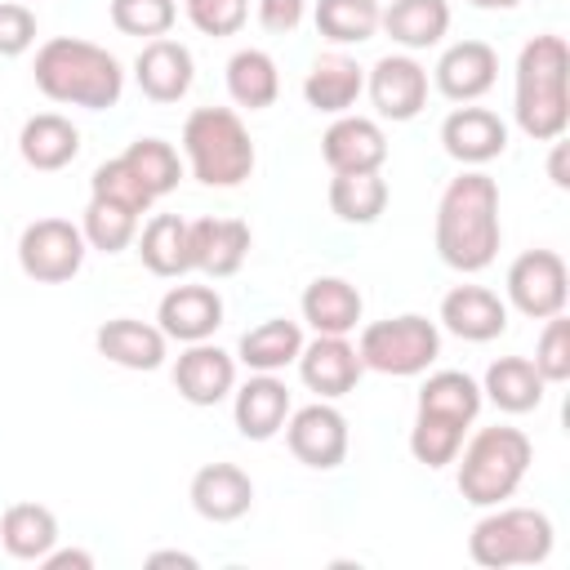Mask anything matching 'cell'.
I'll list each match as a JSON object with an SVG mask.
<instances>
[{
  "mask_svg": "<svg viewBox=\"0 0 570 570\" xmlns=\"http://www.w3.org/2000/svg\"><path fill=\"white\" fill-rule=\"evenodd\" d=\"M85 232L71 218H36L18 236V267L40 285H62L85 267Z\"/></svg>",
  "mask_w": 570,
  "mask_h": 570,
  "instance_id": "ba28073f",
  "label": "cell"
},
{
  "mask_svg": "<svg viewBox=\"0 0 570 570\" xmlns=\"http://www.w3.org/2000/svg\"><path fill=\"white\" fill-rule=\"evenodd\" d=\"M36 45V13L18 0H0V58H18Z\"/></svg>",
  "mask_w": 570,
  "mask_h": 570,
  "instance_id": "7bdbcfd3",
  "label": "cell"
},
{
  "mask_svg": "<svg viewBox=\"0 0 570 570\" xmlns=\"http://www.w3.org/2000/svg\"><path fill=\"white\" fill-rule=\"evenodd\" d=\"M508 303L530 316V321H548L557 312H566V298H570V272H566V258L557 249H525L512 258L508 267Z\"/></svg>",
  "mask_w": 570,
  "mask_h": 570,
  "instance_id": "9c48e42d",
  "label": "cell"
},
{
  "mask_svg": "<svg viewBox=\"0 0 570 570\" xmlns=\"http://www.w3.org/2000/svg\"><path fill=\"white\" fill-rule=\"evenodd\" d=\"M379 0H316V31L330 45H365L379 31Z\"/></svg>",
  "mask_w": 570,
  "mask_h": 570,
  "instance_id": "e575fe53",
  "label": "cell"
},
{
  "mask_svg": "<svg viewBox=\"0 0 570 570\" xmlns=\"http://www.w3.org/2000/svg\"><path fill=\"white\" fill-rule=\"evenodd\" d=\"M134 80H138V89L151 102H178V98H187V89L196 80L191 49L183 40H169V36L147 40L138 49V58H134Z\"/></svg>",
  "mask_w": 570,
  "mask_h": 570,
  "instance_id": "e0dca14e",
  "label": "cell"
},
{
  "mask_svg": "<svg viewBox=\"0 0 570 570\" xmlns=\"http://www.w3.org/2000/svg\"><path fill=\"white\" fill-rule=\"evenodd\" d=\"M298 352H303V330H298V321H285V316H272V321L245 330L236 343V361L254 374H276L285 365H294Z\"/></svg>",
  "mask_w": 570,
  "mask_h": 570,
  "instance_id": "f546056e",
  "label": "cell"
},
{
  "mask_svg": "<svg viewBox=\"0 0 570 570\" xmlns=\"http://www.w3.org/2000/svg\"><path fill=\"white\" fill-rule=\"evenodd\" d=\"M187 18L200 36H236L249 18V0H187Z\"/></svg>",
  "mask_w": 570,
  "mask_h": 570,
  "instance_id": "b9f144b4",
  "label": "cell"
},
{
  "mask_svg": "<svg viewBox=\"0 0 570 570\" xmlns=\"http://www.w3.org/2000/svg\"><path fill=\"white\" fill-rule=\"evenodd\" d=\"M365 94L383 120H414L428 107V67L414 53H383L365 76Z\"/></svg>",
  "mask_w": 570,
  "mask_h": 570,
  "instance_id": "8fae6325",
  "label": "cell"
},
{
  "mask_svg": "<svg viewBox=\"0 0 570 570\" xmlns=\"http://www.w3.org/2000/svg\"><path fill=\"white\" fill-rule=\"evenodd\" d=\"M552 517L543 508H503L485 512L472 534H468V557L485 570H508V566H539L552 552Z\"/></svg>",
  "mask_w": 570,
  "mask_h": 570,
  "instance_id": "8992f818",
  "label": "cell"
},
{
  "mask_svg": "<svg viewBox=\"0 0 570 570\" xmlns=\"http://www.w3.org/2000/svg\"><path fill=\"white\" fill-rule=\"evenodd\" d=\"M356 356H361L365 370H379V374H392V379H414L441 356V330H436V321H428L419 312L370 321L361 330Z\"/></svg>",
  "mask_w": 570,
  "mask_h": 570,
  "instance_id": "52a82bcc",
  "label": "cell"
},
{
  "mask_svg": "<svg viewBox=\"0 0 570 570\" xmlns=\"http://www.w3.org/2000/svg\"><path fill=\"white\" fill-rule=\"evenodd\" d=\"M36 89L49 102L62 107H85V111H107L125 94V71L116 53H107L94 40L80 36H53L36 49Z\"/></svg>",
  "mask_w": 570,
  "mask_h": 570,
  "instance_id": "7a4b0ae2",
  "label": "cell"
},
{
  "mask_svg": "<svg viewBox=\"0 0 570 570\" xmlns=\"http://www.w3.org/2000/svg\"><path fill=\"white\" fill-rule=\"evenodd\" d=\"M138 240V258L151 276L178 281L191 272V223L178 214H156L147 218V227L134 236Z\"/></svg>",
  "mask_w": 570,
  "mask_h": 570,
  "instance_id": "484cf974",
  "label": "cell"
},
{
  "mask_svg": "<svg viewBox=\"0 0 570 570\" xmlns=\"http://www.w3.org/2000/svg\"><path fill=\"white\" fill-rule=\"evenodd\" d=\"M321 156L330 165V174H365V169H383L387 160V134L379 120L370 116H334V125L321 134Z\"/></svg>",
  "mask_w": 570,
  "mask_h": 570,
  "instance_id": "9a60e30c",
  "label": "cell"
},
{
  "mask_svg": "<svg viewBox=\"0 0 570 570\" xmlns=\"http://www.w3.org/2000/svg\"><path fill=\"white\" fill-rule=\"evenodd\" d=\"M298 312L303 321L316 330V334H352L361 325V312H365V298L352 281L343 276H316L303 298H298Z\"/></svg>",
  "mask_w": 570,
  "mask_h": 570,
  "instance_id": "d4e9b609",
  "label": "cell"
},
{
  "mask_svg": "<svg viewBox=\"0 0 570 570\" xmlns=\"http://www.w3.org/2000/svg\"><path fill=\"white\" fill-rule=\"evenodd\" d=\"M174 387L187 405H218L236 392V356L218 343H187L174 361Z\"/></svg>",
  "mask_w": 570,
  "mask_h": 570,
  "instance_id": "5bb4252c",
  "label": "cell"
},
{
  "mask_svg": "<svg viewBox=\"0 0 570 570\" xmlns=\"http://www.w3.org/2000/svg\"><path fill=\"white\" fill-rule=\"evenodd\" d=\"M463 432L459 423L450 419H432V414H414V428H410V454L423 463V468H445L454 463L459 445H463Z\"/></svg>",
  "mask_w": 570,
  "mask_h": 570,
  "instance_id": "f35d334b",
  "label": "cell"
},
{
  "mask_svg": "<svg viewBox=\"0 0 570 570\" xmlns=\"http://www.w3.org/2000/svg\"><path fill=\"white\" fill-rule=\"evenodd\" d=\"M18 151H22V160H27L31 169H40V174L67 169V165L80 156V129H76L67 116H58V111H40V116H31V120L22 125Z\"/></svg>",
  "mask_w": 570,
  "mask_h": 570,
  "instance_id": "83f0119b",
  "label": "cell"
},
{
  "mask_svg": "<svg viewBox=\"0 0 570 570\" xmlns=\"http://www.w3.org/2000/svg\"><path fill=\"white\" fill-rule=\"evenodd\" d=\"M156 321H160L165 338L205 343V338H214V330L223 325V294H218L214 285H174V289L160 298Z\"/></svg>",
  "mask_w": 570,
  "mask_h": 570,
  "instance_id": "ffe728a7",
  "label": "cell"
},
{
  "mask_svg": "<svg viewBox=\"0 0 570 570\" xmlns=\"http://www.w3.org/2000/svg\"><path fill=\"white\" fill-rule=\"evenodd\" d=\"M303 18H307V0H258V27L272 36L298 31Z\"/></svg>",
  "mask_w": 570,
  "mask_h": 570,
  "instance_id": "ee69618b",
  "label": "cell"
},
{
  "mask_svg": "<svg viewBox=\"0 0 570 570\" xmlns=\"http://www.w3.org/2000/svg\"><path fill=\"white\" fill-rule=\"evenodd\" d=\"M441 147H445L450 160H459L468 169H481V165H490L494 156L508 151V125L499 120V111L463 102L441 120Z\"/></svg>",
  "mask_w": 570,
  "mask_h": 570,
  "instance_id": "4fadbf2b",
  "label": "cell"
},
{
  "mask_svg": "<svg viewBox=\"0 0 570 570\" xmlns=\"http://www.w3.org/2000/svg\"><path fill=\"white\" fill-rule=\"evenodd\" d=\"M183 156L205 187H240L258 160L249 129L232 107H196L183 120Z\"/></svg>",
  "mask_w": 570,
  "mask_h": 570,
  "instance_id": "5b68a950",
  "label": "cell"
},
{
  "mask_svg": "<svg viewBox=\"0 0 570 570\" xmlns=\"http://www.w3.org/2000/svg\"><path fill=\"white\" fill-rule=\"evenodd\" d=\"M481 383L463 370H436L423 379L419 387V410L414 414H432V419H450L459 428H472L481 414Z\"/></svg>",
  "mask_w": 570,
  "mask_h": 570,
  "instance_id": "4dcf8cb0",
  "label": "cell"
},
{
  "mask_svg": "<svg viewBox=\"0 0 570 570\" xmlns=\"http://www.w3.org/2000/svg\"><path fill=\"white\" fill-rule=\"evenodd\" d=\"M459 463V494L472 508H494L503 499L517 494V485L525 481L530 463H534V445L521 428L494 423V428H476V436L468 445H459L454 454Z\"/></svg>",
  "mask_w": 570,
  "mask_h": 570,
  "instance_id": "277c9868",
  "label": "cell"
},
{
  "mask_svg": "<svg viewBox=\"0 0 570 570\" xmlns=\"http://www.w3.org/2000/svg\"><path fill=\"white\" fill-rule=\"evenodd\" d=\"M232 419L245 441H272L289 419V387L276 374H249L236 387Z\"/></svg>",
  "mask_w": 570,
  "mask_h": 570,
  "instance_id": "7402d4cb",
  "label": "cell"
},
{
  "mask_svg": "<svg viewBox=\"0 0 570 570\" xmlns=\"http://www.w3.org/2000/svg\"><path fill=\"white\" fill-rule=\"evenodd\" d=\"M472 9H485V13H508V9H517L521 0H468Z\"/></svg>",
  "mask_w": 570,
  "mask_h": 570,
  "instance_id": "c3c4849f",
  "label": "cell"
},
{
  "mask_svg": "<svg viewBox=\"0 0 570 570\" xmlns=\"http://www.w3.org/2000/svg\"><path fill=\"white\" fill-rule=\"evenodd\" d=\"M365 94V71L356 67V58L347 53H321L307 76H303V98L312 111H325V116H343L356 107V98Z\"/></svg>",
  "mask_w": 570,
  "mask_h": 570,
  "instance_id": "cb8c5ba5",
  "label": "cell"
},
{
  "mask_svg": "<svg viewBox=\"0 0 570 570\" xmlns=\"http://www.w3.org/2000/svg\"><path fill=\"white\" fill-rule=\"evenodd\" d=\"M534 370L543 374V383H566L570 379V321L566 312L543 321L539 347H534Z\"/></svg>",
  "mask_w": 570,
  "mask_h": 570,
  "instance_id": "60d3db41",
  "label": "cell"
},
{
  "mask_svg": "<svg viewBox=\"0 0 570 570\" xmlns=\"http://www.w3.org/2000/svg\"><path fill=\"white\" fill-rule=\"evenodd\" d=\"M379 27L387 31L392 45H401L405 53H419V49H432L445 40L450 4L445 0H392L379 13Z\"/></svg>",
  "mask_w": 570,
  "mask_h": 570,
  "instance_id": "4316f807",
  "label": "cell"
},
{
  "mask_svg": "<svg viewBox=\"0 0 570 570\" xmlns=\"http://www.w3.org/2000/svg\"><path fill=\"white\" fill-rule=\"evenodd\" d=\"M40 566L45 570H94V557L85 552V548H49L45 557H40Z\"/></svg>",
  "mask_w": 570,
  "mask_h": 570,
  "instance_id": "f6af8a7d",
  "label": "cell"
},
{
  "mask_svg": "<svg viewBox=\"0 0 570 570\" xmlns=\"http://www.w3.org/2000/svg\"><path fill=\"white\" fill-rule=\"evenodd\" d=\"M543 374L534 370L530 356H499L490 361L485 379H481V396H490L503 414H530L543 405Z\"/></svg>",
  "mask_w": 570,
  "mask_h": 570,
  "instance_id": "f1b7e54d",
  "label": "cell"
},
{
  "mask_svg": "<svg viewBox=\"0 0 570 570\" xmlns=\"http://www.w3.org/2000/svg\"><path fill=\"white\" fill-rule=\"evenodd\" d=\"M517 129L534 142H552L570 125V49L557 31H543L517 53V89H512Z\"/></svg>",
  "mask_w": 570,
  "mask_h": 570,
  "instance_id": "3957f363",
  "label": "cell"
},
{
  "mask_svg": "<svg viewBox=\"0 0 570 570\" xmlns=\"http://www.w3.org/2000/svg\"><path fill=\"white\" fill-rule=\"evenodd\" d=\"M125 165L147 183V191L160 200V196H169L178 183H183V160H178V151L165 142V138H134L125 151Z\"/></svg>",
  "mask_w": 570,
  "mask_h": 570,
  "instance_id": "8d00e7d4",
  "label": "cell"
},
{
  "mask_svg": "<svg viewBox=\"0 0 570 570\" xmlns=\"http://www.w3.org/2000/svg\"><path fill=\"white\" fill-rule=\"evenodd\" d=\"M548 178H552L557 187H570V174H566V142H561V138H552V160H548Z\"/></svg>",
  "mask_w": 570,
  "mask_h": 570,
  "instance_id": "bcb514c9",
  "label": "cell"
},
{
  "mask_svg": "<svg viewBox=\"0 0 570 570\" xmlns=\"http://www.w3.org/2000/svg\"><path fill=\"white\" fill-rule=\"evenodd\" d=\"M294 365H298V379L307 383V392H316L321 401L347 396L365 374L356 343H347V334H316L312 343H303Z\"/></svg>",
  "mask_w": 570,
  "mask_h": 570,
  "instance_id": "7c38bea8",
  "label": "cell"
},
{
  "mask_svg": "<svg viewBox=\"0 0 570 570\" xmlns=\"http://www.w3.org/2000/svg\"><path fill=\"white\" fill-rule=\"evenodd\" d=\"M147 566H187V570H196V557L191 552H151Z\"/></svg>",
  "mask_w": 570,
  "mask_h": 570,
  "instance_id": "7dc6e473",
  "label": "cell"
},
{
  "mask_svg": "<svg viewBox=\"0 0 570 570\" xmlns=\"http://www.w3.org/2000/svg\"><path fill=\"white\" fill-rule=\"evenodd\" d=\"M285 445L303 468L330 472V468H338L347 459V419L330 401H312L303 410H289Z\"/></svg>",
  "mask_w": 570,
  "mask_h": 570,
  "instance_id": "30bf717a",
  "label": "cell"
},
{
  "mask_svg": "<svg viewBox=\"0 0 570 570\" xmlns=\"http://www.w3.org/2000/svg\"><path fill=\"white\" fill-rule=\"evenodd\" d=\"M138 218L134 209L116 205V200H102V196H89L85 205V218H80V232H85V245L89 249H102V254H120L134 245L138 236Z\"/></svg>",
  "mask_w": 570,
  "mask_h": 570,
  "instance_id": "d590c367",
  "label": "cell"
},
{
  "mask_svg": "<svg viewBox=\"0 0 570 570\" xmlns=\"http://www.w3.org/2000/svg\"><path fill=\"white\" fill-rule=\"evenodd\" d=\"M174 18H178L174 0H111V27L125 36L156 40L174 27Z\"/></svg>",
  "mask_w": 570,
  "mask_h": 570,
  "instance_id": "ab89813d",
  "label": "cell"
},
{
  "mask_svg": "<svg viewBox=\"0 0 570 570\" xmlns=\"http://www.w3.org/2000/svg\"><path fill=\"white\" fill-rule=\"evenodd\" d=\"M441 325L463 343H490L508 330V303L485 285H454L441 298Z\"/></svg>",
  "mask_w": 570,
  "mask_h": 570,
  "instance_id": "44dd1931",
  "label": "cell"
},
{
  "mask_svg": "<svg viewBox=\"0 0 570 570\" xmlns=\"http://www.w3.org/2000/svg\"><path fill=\"white\" fill-rule=\"evenodd\" d=\"M499 183L481 169H463L436 200V254L445 267L472 276L499 258Z\"/></svg>",
  "mask_w": 570,
  "mask_h": 570,
  "instance_id": "6da1fadb",
  "label": "cell"
},
{
  "mask_svg": "<svg viewBox=\"0 0 570 570\" xmlns=\"http://www.w3.org/2000/svg\"><path fill=\"white\" fill-rule=\"evenodd\" d=\"M89 196L116 200V205H125V209H134V214H147V209L156 205V196H151L147 183L125 165V156L102 160V165L94 169V178H89Z\"/></svg>",
  "mask_w": 570,
  "mask_h": 570,
  "instance_id": "74e56055",
  "label": "cell"
},
{
  "mask_svg": "<svg viewBox=\"0 0 570 570\" xmlns=\"http://www.w3.org/2000/svg\"><path fill=\"white\" fill-rule=\"evenodd\" d=\"M227 94H232L236 107H249V111L272 107L276 94H281L276 58L267 49H236L227 58Z\"/></svg>",
  "mask_w": 570,
  "mask_h": 570,
  "instance_id": "d6a6232c",
  "label": "cell"
},
{
  "mask_svg": "<svg viewBox=\"0 0 570 570\" xmlns=\"http://www.w3.org/2000/svg\"><path fill=\"white\" fill-rule=\"evenodd\" d=\"M58 543V517L45 503H9L0 517V548L13 561H36Z\"/></svg>",
  "mask_w": 570,
  "mask_h": 570,
  "instance_id": "1f68e13d",
  "label": "cell"
},
{
  "mask_svg": "<svg viewBox=\"0 0 570 570\" xmlns=\"http://www.w3.org/2000/svg\"><path fill=\"white\" fill-rule=\"evenodd\" d=\"M187 499H191L196 517H205L214 525H227V521H240L254 508V481L236 463H205V468H196Z\"/></svg>",
  "mask_w": 570,
  "mask_h": 570,
  "instance_id": "ac0fdd59",
  "label": "cell"
},
{
  "mask_svg": "<svg viewBox=\"0 0 570 570\" xmlns=\"http://www.w3.org/2000/svg\"><path fill=\"white\" fill-rule=\"evenodd\" d=\"M249 223L240 218H196L191 223V272L209 281H227L249 258Z\"/></svg>",
  "mask_w": 570,
  "mask_h": 570,
  "instance_id": "d6986e66",
  "label": "cell"
},
{
  "mask_svg": "<svg viewBox=\"0 0 570 570\" xmlns=\"http://www.w3.org/2000/svg\"><path fill=\"white\" fill-rule=\"evenodd\" d=\"M330 209H334L338 223H356V227L379 223V214L387 209V178H383V169L334 174L330 178Z\"/></svg>",
  "mask_w": 570,
  "mask_h": 570,
  "instance_id": "836d02e7",
  "label": "cell"
},
{
  "mask_svg": "<svg viewBox=\"0 0 570 570\" xmlns=\"http://www.w3.org/2000/svg\"><path fill=\"white\" fill-rule=\"evenodd\" d=\"M94 347H98V356H107L120 370H160L169 338H165L160 325L134 321V316H116V321H102L98 325Z\"/></svg>",
  "mask_w": 570,
  "mask_h": 570,
  "instance_id": "603a6c76",
  "label": "cell"
},
{
  "mask_svg": "<svg viewBox=\"0 0 570 570\" xmlns=\"http://www.w3.org/2000/svg\"><path fill=\"white\" fill-rule=\"evenodd\" d=\"M494 80H499V53L485 40H459L432 67V85L450 102H476L494 89Z\"/></svg>",
  "mask_w": 570,
  "mask_h": 570,
  "instance_id": "2e32d148",
  "label": "cell"
}]
</instances>
